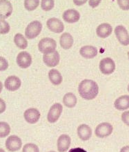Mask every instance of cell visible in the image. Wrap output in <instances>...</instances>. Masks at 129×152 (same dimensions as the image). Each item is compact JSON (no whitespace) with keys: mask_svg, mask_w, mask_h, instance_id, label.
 I'll return each instance as SVG.
<instances>
[{"mask_svg":"<svg viewBox=\"0 0 129 152\" xmlns=\"http://www.w3.org/2000/svg\"><path fill=\"white\" fill-rule=\"evenodd\" d=\"M100 2L101 1H89V4L92 7H95L98 6Z\"/></svg>","mask_w":129,"mask_h":152,"instance_id":"33","label":"cell"},{"mask_svg":"<svg viewBox=\"0 0 129 152\" xmlns=\"http://www.w3.org/2000/svg\"><path fill=\"white\" fill-rule=\"evenodd\" d=\"M43 61L47 66L55 67L58 65L60 61L59 54L56 50L49 54H44L43 56Z\"/></svg>","mask_w":129,"mask_h":152,"instance_id":"11","label":"cell"},{"mask_svg":"<svg viewBox=\"0 0 129 152\" xmlns=\"http://www.w3.org/2000/svg\"><path fill=\"white\" fill-rule=\"evenodd\" d=\"M128 91H129V85H128Z\"/></svg>","mask_w":129,"mask_h":152,"instance_id":"37","label":"cell"},{"mask_svg":"<svg viewBox=\"0 0 129 152\" xmlns=\"http://www.w3.org/2000/svg\"><path fill=\"white\" fill-rule=\"evenodd\" d=\"M97 34L101 38H107L112 32V27L109 24L103 23L100 24L96 30Z\"/></svg>","mask_w":129,"mask_h":152,"instance_id":"18","label":"cell"},{"mask_svg":"<svg viewBox=\"0 0 129 152\" xmlns=\"http://www.w3.org/2000/svg\"><path fill=\"white\" fill-rule=\"evenodd\" d=\"M121 119L125 125L129 126V111H125L122 114Z\"/></svg>","mask_w":129,"mask_h":152,"instance_id":"31","label":"cell"},{"mask_svg":"<svg viewBox=\"0 0 129 152\" xmlns=\"http://www.w3.org/2000/svg\"><path fill=\"white\" fill-rule=\"evenodd\" d=\"M10 29L9 23L4 20L3 19L1 20V34H5L8 33Z\"/></svg>","mask_w":129,"mask_h":152,"instance_id":"29","label":"cell"},{"mask_svg":"<svg viewBox=\"0 0 129 152\" xmlns=\"http://www.w3.org/2000/svg\"><path fill=\"white\" fill-rule=\"evenodd\" d=\"M71 144V138L68 135L62 134L57 140V149L59 152H65L69 149Z\"/></svg>","mask_w":129,"mask_h":152,"instance_id":"14","label":"cell"},{"mask_svg":"<svg viewBox=\"0 0 129 152\" xmlns=\"http://www.w3.org/2000/svg\"><path fill=\"white\" fill-rule=\"evenodd\" d=\"M114 33L119 42L124 46L129 45V34L123 26L119 25L115 28Z\"/></svg>","mask_w":129,"mask_h":152,"instance_id":"8","label":"cell"},{"mask_svg":"<svg viewBox=\"0 0 129 152\" xmlns=\"http://www.w3.org/2000/svg\"><path fill=\"white\" fill-rule=\"evenodd\" d=\"M128 56H129V52L128 53Z\"/></svg>","mask_w":129,"mask_h":152,"instance_id":"39","label":"cell"},{"mask_svg":"<svg viewBox=\"0 0 129 152\" xmlns=\"http://www.w3.org/2000/svg\"><path fill=\"white\" fill-rule=\"evenodd\" d=\"M42 29V24L38 20L30 23L25 29V34L27 38L32 39L35 38L40 34Z\"/></svg>","mask_w":129,"mask_h":152,"instance_id":"3","label":"cell"},{"mask_svg":"<svg viewBox=\"0 0 129 152\" xmlns=\"http://www.w3.org/2000/svg\"><path fill=\"white\" fill-rule=\"evenodd\" d=\"M57 44L53 38L46 37L41 39L38 44V49L44 54H49L55 51Z\"/></svg>","mask_w":129,"mask_h":152,"instance_id":"2","label":"cell"},{"mask_svg":"<svg viewBox=\"0 0 129 152\" xmlns=\"http://www.w3.org/2000/svg\"><path fill=\"white\" fill-rule=\"evenodd\" d=\"M47 26L49 30L55 33H60L64 31V25L58 18H51L47 20Z\"/></svg>","mask_w":129,"mask_h":152,"instance_id":"13","label":"cell"},{"mask_svg":"<svg viewBox=\"0 0 129 152\" xmlns=\"http://www.w3.org/2000/svg\"><path fill=\"white\" fill-rule=\"evenodd\" d=\"M22 152H40V150L35 144L27 143L23 148Z\"/></svg>","mask_w":129,"mask_h":152,"instance_id":"28","label":"cell"},{"mask_svg":"<svg viewBox=\"0 0 129 152\" xmlns=\"http://www.w3.org/2000/svg\"><path fill=\"white\" fill-rule=\"evenodd\" d=\"M62 111V106L60 103H56L51 106L47 115L49 123H54L60 118Z\"/></svg>","mask_w":129,"mask_h":152,"instance_id":"6","label":"cell"},{"mask_svg":"<svg viewBox=\"0 0 129 152\" xmlns=\"http://www.w3.org/2000/svg\"><path fill=\"white\" fill-rule=\"evenodd\" d=\"M73 37L70 34L64 33L62 35L60 38V44L64 49L70 48L73 45Z\"/></svg>","mask_w":129,"mask_h":152,"instance_id":"21","label":"cell"},{"mask_svg":"<svg viewBox=\"0 0 129 152\" xmlns=\"http://www.w3.org/2000/svg\"><path fill=\"white\" fill-rule=\"evenodd\" d=\"M55 152V151H50V152Z\"/></svg>","mask_w":129,"mask_h":152,"instance_id":"38","label":"cell"},{"mask_svg":"<svg viewBox=\"0 0 129 152\" xmlns=\"http://www.w3.org/2000/svg\"><path fill=\"white\" fill-rule=\"evenodd\" d=\"M80 54L84 58L91 59L97 55L98 50L92 46H85L81 48Z\"/></svg>","mask_w":129,"mask_h":152,"instance_id":"20","label":"cell"},{"mask_svg":"<svg viewBox=\"0 0 129 152\" xmlns=\"http://www.w3.org/2000/svg\"><path fill=\"white\" fill-rule=\"evenodd\" d=\"M63 103L67 107L69 108L74 107L77 103L76 96L71 92L67 93L64 96Z\"/></svg>","mask_w":129,"mask_h":152,"instance_id":"23","label":"cell"},{"mask_svg":"<svg viewBox=\"0 0 129 152\" xmlns=\"http://www.w3.org/2000/svg\"><path fill=\"white\" fill-rule=\"evenodd\" d=\"M22 145L21 139L16 135H11L7 139L5 146L10 152H14L20 150Z\"/></svg>","mask_w":129,"mask_h":152,"instance_id":"5","label":"cell"},{"mask_svg":"<svg viewBox=\"0 0 129 152\" xmlns=\"http://www.w3.org/2000/svg\"><path fill=\"white\" fill-rule=\"evenodd\" d=\"M54 1L53 0H43L41 3L42 9L45 11L51 10L54 7Z\"/></svg>","mask_w":129,"mask_h":152,"instance_id":"27","label":"cell"},{"mask_svg":"<svg viewBox=\"0 0 129 152\" xmlns=\"http://www.w3.org/2000/svg\"><path fill=\"white\" fill-rule=\"evenodd\" d=\"M16 62L21 68L26 69L31 65L32 62L31 56L27 52H21L17 56Z\"/></svg>","mask_w":129,"mask_h":152,"instance_id":"9","label":"cell"},{"mask_svg":"<svg viewBox=\"0 0 129 152\" xmlns=\"http://www.w3.org/2000/svg\"><path fill=\"white\" fill-rule=\"evenodd\" d=\"M1 112L2 113L4 111V110H5V104L2 99L1 100Z\"/></svg>","mask_w":129,"mask_h":152,"instance_id":"35","label":"cell"},{"mask_svg":"<svg viewBox=\"0 0 129 152\" xmlns=\"http://www.w3.org/2000/svg\"><path fill=\"white\" fill-rule=\"evenodd\" d=\"M0 2V16L1 19H5L11 15L12 13V6L9 1L2 0Z\"/></svg>","mask_w":129,"mask_h":152,"instance_id":"16","label":"cell"},{"mask_svg":"<svg viewBox=\"0 0 129 152\" xmlns=\"http://www.w3.org/2000/svg\"><path fill=\"white\" fill-rule=\"evenodd\" d=\"M4 86L7 90L11 91H14L20 88L21 81L16 76H10L5 81Z\"/></svg>","mask_w":129,"mask_h":152,"instance_id":"12","label":"cell"},{"mask_svg":"<svg viewBox=\"0 0 129 152\" xmlns=\"http://www.w3.org/2000/svg\"><path fill=\"white\" fill-rule=\"evenodd\" d=\"M68 152H87L85 150L80 148H72Z\"/></svg>","mask_w":129,"mask_h":152,"instance_id":"34","label":"cell"},{"mask_svg":"<svg viewBox=\"0 0 129 152\" xmlns=\"http://www.w3.org/2000/svg\"><path fill=\"white\" fill-rule=\"evenodd\" d=\"M48 76L50 80L54 85H59L62 82V76L57 70L55 69L51 70Z\"/></svg>","mask_w":129,"mask_h":152,"instance_id":"22","label":"cell"},{"mask_svg":"<svg viewBox=\"0 0 129 152\" xmlns=\"http://www.w3.org/2000/svg\"><path fill=\"white\" fill-rule=\"evenodd\" d=\"M0 59H1V70L3 71L7 69V68L8 67L7 61L2 57H1Z\"/></svg>","mask_w":129,"mask_h":152,"instance_id":"32","label":"cell"},{"mask_svg":"<svg viewBox=\"0 0 129 152\" xmlns=\"http://www.w3.org/2000/svg\"><path fill=\"white\" fill-rule=\"evenodd\" d=\"M80 14L77 11L74 9L68 10L64 12L62 18L64 21L68 23H73L79 20Z\"/></svg>","mask_w":129,"mask_h":152,"instance_id":"17","label":"cell"},{"mask_svg":"<svg viewBox=\"0 0 129 152\" xmlns=\"http://www.w3.org/2000/svg\"><path fill=\"white\" fill-rule=\"evenodd\" d=\"M11 128L8 123L5 122H1L0 123V137L3 138L7 137L10 133Z\"/></svg>","mask_w":129,"mask_h":152,"instance_id":"25","label":"cell"},{"mask_svg":"<svg viewBox=\"0 0 129 152\" xmlns=\"http://www.w3.org/2000/svg\"><path fill=\"white\" fill-rule=\"evenodd\" d=\"M120 152H129V146L123 147L120 150Z\"/></svg>","mask_w":129,"mask_h":152,"instance_id":"36","label":"cell"},{"mask_svg":"<svg viewBox=\"0 0 129 152\" xmlns=\"http://www.w3.org/2000/svg\"><path fill=\"white\" fill-rule=\"evenodd\" d=\"M24 117L27 123L35 124L40 118V112L35 108H30L25 111Z\"/></svg>","mask_w":129,"mask_h":152,"instance_id":"10","label":"cell"},{"mask_svg":"<svg viewBox=\"0 0 129 152\" xmlns=\"http://www.w3.org/2000/svg\"><path fill=\"white\" fill-rule=\"evenodd\" d=\"M14 41L15 45L21 49H25L27 46L28 43L24 36L20 33L16 34L14 38Z\"/></svg>","mask_w":129,"mask_h":152,"instance_id":"24","label":"cell"},{"mask_svg":"<svg viewBox=\"0 0 129 152\" xmlns=\"http://www.w3.org/2000/svg\"><path fill=\"white\" fill-rule=\"evenodd\" d=\"M114 107L119 111H124L129 108V96L123 95L116 99Z\"/></svg>","mask_w":129,"mask_h":152,"instance_id":"19","label":"cell"},{"mask_svg":"<svg viewBox=\"0 0 129 152\" xmlns=\"http://www.w3.org/2000/svg\"><path fill=\"white\" fill-rule=\"evenodd\" d=\"M99 68L103 74L110 75L114 72L116 68V65L111 58H104L100 61Z\"/></svg>","mask_w":129,"mask_h":152,"instance_id":"7","label":"cell"},{"mask_svg":"<svg viewBox=\"0 0 129 152\" xmlns=\"http://www.w3.org/2000/svg\"><path fill=\"white\" fill-rule=\"evenodd\" d=\"M118 4L123 10H129V0H119L118 1Z\"/></svg>","mask_w":129,"mask_h":152,"instance_id":"30","label":"cell"},{"mask_svg":"<svg viewBox=\"0 0 129 152\" xmlns=\"http://www.w3.org/2000/svg\"><path fill=\"white\" fill-rule=\"evenodd\" d=\"M39 3L38 0H26L24 1L25 7L28 11H33L37 7Z\"/></svg>","mask_w":129,"mask_h":152,"instance_id":"26","label":"cell"},{"mask_svg":"<svg viewBox=\"0 0 129 152\" xmlns=\"http://www.w3.org/2000/svg\"><path fill=\"white\" fill-rule=\"evenodd\" d=\"M114 128L112 125L108 122H103L99 124L96 127L95 134L99 138H105L109 137L113 132Z\"/></svg>","mask_w":129,"mask_h":152,"instance_id":"4","label":"cell"},{"mask_svg":"<svg viewBox=\"0 0 129 152\" xmlns=\"http://www.w3.org/2000/svg\"><path fill=\"white\" fill-rule=\"evenodd\" d=\"M92 133V129L89 125L87 124H81L77 129L78 137L83 141L89 140L91 138Z\"/></svg>","mask_w":129,"mask_h":152,"instance_id":"15","label":"cell"},{"mask_svg":"<svg viewBox=\"0 0 129 152\" xmlns=\"http://www.w3.org/2000/svg\"><path fill=\"white\" fill-rule=\"evenodd\" d=\"M78 91L82 98L87 100H90L97 96L99 92V87L95 81L85 79L79 84Z\"/></svg>","mask_w":129,"mask_h":152,"instance_id":"1","label":"cell"}]
</instances>
